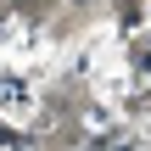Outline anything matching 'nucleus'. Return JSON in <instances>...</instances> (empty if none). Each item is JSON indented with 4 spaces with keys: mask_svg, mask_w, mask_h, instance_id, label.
I'll return each mask as SVG.
<instances>
[{
    "mask_svg": "<svg viewBox=\"0 0 151 151\" xmlns=\"http://www.w3.org/2000/svg\"><path fill=\"white\" fill-rule=\"evenodd\" d=\"M0 106L22 112V106H28V84H17V78H0Z\"/></svg>",
    "mask_w": 151,
    "mask_h": 151,
    "instance_id": "obj_1",
    "label": "nucleus"
}]
</instances>
